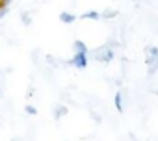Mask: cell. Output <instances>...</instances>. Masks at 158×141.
I'll return each instance as SVG.
<instances>
[{
  "label": "cell",
  "mask_w": 158,
  "mask_h": 141,
  "mask_svg": "<svg viewBox=\"0 0 158 141\" xmlns=\"http://www.w3.org/2000/svg\"><path fill=\"white\" fill-rule=\"evenodd\" d=\"M145 65H147L149 75H154L158 70V48L156 46H147L145 48Z\"/></svg>",
  "instance_id": "obj_1"
},
{
  "label": "cell",
  "mask_w": 158,
  "mask_h": 141,
  "mask_svg": "<svg viewBox=\"0 0 158 141\" xmlns=\"http://www.w3.org/2000/svg\"><path fill=\"white\" fill-rule=\"evenodd\" d=\"M102 50V54H97V59H101V61H110L112 58H114V50H110L108 46H104V48H101Z\"/></svg>",
  "instance_id": "obj_2"
},
{
  "label": "cell",
  "mask_w": 158,
  "mask_h": 141,
  "mask_svg": "<svg viewBox=\"0 0 158 141\" xmlns=\"http://www.w3.org/2000/svg\"><path fill=\"white\" fill-rule=\"evenodd\" d=\"M73 63H74L76 67L84 69V67L88 65V58H86V54H76V56H74V59H73Z\"/></svg>",
  "instance_id": "obj_3"
},
{
  "label": "cell",
  "mask_w": 158,
  "mask_h": 141,
  "mask_svg": "<svg viewBox=\"0 0 158 141\" xmlns=\"http://www.w3.org/2000/svg\"><path fill=\"white\" fill-rule=\"evenodd\" d=\"M74 50H76V54H86L88 52V48H86V45L82 41H76L74 43Z\"/></svg>",
  "instance_id": "obj_4"
},
{
  "label": "cell",
  "mask_w": 158,
  "mask_h": 141,
  "mask_svg": "<svg viewBox=\"0 0 158 141\" xmlns=\"http://www.w3.org/2000/svg\"><path fill=\"white\" fill-rule=\"evenodd\" d=\"M101 17L102 19H114V17H117V10H106Z\"/></svg>",
  "instance_id": "obj_5"
},
{
  "label": "cell",
  "mask_w": 158,
  "mask_h": 141,
  "mask_svg": "<svg viewBox=\"0 0 158 141\" xmlns=\"http://www.w3.org/2000/svg\"><path fill=\"white\" fill-rule=\"evenodd\" d=\"M115 108H117V111H123V100H121V93H117V95H115Z\"/></svg>",
  "instance_id": "obj_6"
},
{
  "label": "cell",
  "mask_w": 158,
  "mask_h": 141,
  "mask_svg": "<svg viewBox=\"0 0 158 141\" xmlns=\"http://www.w3.org/2000/svg\"><path fill=\"white\" fill-rule=\"evenodd\" d=\"M84 19H101V15H99L97 11H89V13L84 15Z\"/></svg>",
  "instance_id": "obj_7"
},
{
  "label": "cell",
  "mask_w": 158,
  "mask_h": 141,
  "mask_svg": "<svg viewBox=\"0 0 158 141\" xmlns=\"http://www.w3.org/2000/svg\"><path fill=\"white\" fill-rule=\"evenodd\" d=\"M10 2H11V0H0V13H4V10L8 8Z\"/></svg>",
  "instance_id": "obj_8"
},
{
  "label": "cell",
  "mask_w": 158,
  "mask_h": 141,
  "mask_svg": "<svg viewBox=\"0 0 158 141\" xmlns=\"http://www.w3.org/2000/svg\"><path fill=\"white\" fill-rule=\"evenodd\" d=\"M61 19H63L65 22H73V21H74V17H73V15H67V13H63V15H61Z\"/></svg>",
  "instance_id": "obj_9"
}]
</instances>
